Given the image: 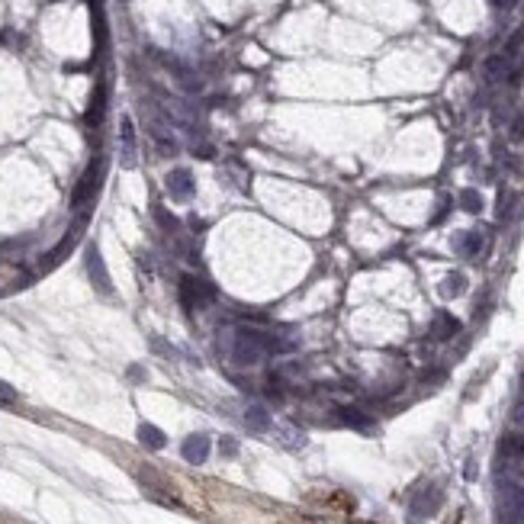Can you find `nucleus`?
I'll return each mask as SVG.
<instances>
[{"mask_svg": "<svg viewBox=\"0 0 524 524\" xmlns=\"http://www.w3.org/2000/svg\"><path fill=\"white\" fill-rule=\"evenodd\" d=\"M212 303V286L210 284H203L199 277H184L180 280V305L187 309V312H193V309H203V305H210Z\"/></svg>", "mask_w": 524, "mask_h": 524, "instance_id": "f257e3e1", "label": "nucleus"}, {"mask_svg": "<svg viewBox=\"0 0 524 524\" xmlns=\"http://www.w3.org/2000/svg\"><path fill=\"white\" fill-rule=\"evenodd\" d=\"M100 177H103V161L97 158L94 164L87 168V174L81 180H77V187H74V197H71V203L74 206H84L87 199L97 193V184H100Z\"/></svg>", "mask_w": 524, "mask_h": 524, "instance_id": "f03ea898", "label": "nucleus"}, {"mask_svg": "<svg viewBox=\"0 0 524 524\" xmlns=\"http://www.w3.org/2000/svg\"><path fill=\"white\" fill-rule=\"evenodd\" d=\"M180 453H184L187 463H206V457H210V438L206 434H190V438H184Z\"/></svg>", "mask_w": 524, "mask_h": 524, "instance_id": "7ed1b4c3", "label": "nucleus"}, {"mask_svg": "<svg viewBox=\"0 0 524 524\" xmlns=\"http://www.w3.org/2000/svg\"><path fill=\"white\" fill-rule=\"evenodd\" d=\"M193 174H190L187 168H177V171H171L168 174V190H171V197H177V199H187L190 193H193Z\"/></svg>", "mask_w": 524, "mask_h": 524, "instance_id": "20e7f679", "label": "nucleus"}, {"mask_svg": "<svg viewBox=\"0 0 524 524\" xmlns=\"http://www.w3.org/2000/svg\"><path fill=\"white\" fill-rule=\"evenodd\" d=\"M438 502H440V492L434 489V486H428V489H421V492L412 499V514H421V518H428V514H434Z\"/></svg>", "mask_w": 524, "mask_h": 524, "instance_id": "39448f33", "label": "nucleus"}, {"mask_svg": "<svg viewBox=\"0 0 524 524\" xmlns=\"http://www.w3.org/2000/svg\"><path fill=\"white\" fill-rule=\"evenodd\" d=\"M508 58L505 55H492V58H486V64H482V74H486V81L489 84H495V81H505L508 77Z\"/></svg>", "mask_w": 524, "mask_h": 524, "instance_id": "423d86ee", "label": "nucleus"}, {"mask_svg": "<svg viewBox=\"0 0 524 524\" xmlns=\"http://www.w3.org/2000/svg\"><path fill=\"white\" fill-rule=\"evenodd\" d=\"M457 328H460V322H457L453 315L440 312L438 319H434V328H431V338H434V341H447V338H453V335H457Z\"/></svg>", "mask_w": 524, "mask_h": 524, "instance_id": "0eeeda50", "label": "nucleus"}, {"mask_svg": "<svg viewBox=\"0 0 524 524\" xmlns=\"http://www.w3.org/2000/svg\"><path fill=\"white\" fill-rule=\"evenodd\" d=\"M87 267H90V280H94L103 293H110V280H106L103 261H100V251H97V248H90V251H87Z\"/></svg>", "mask_w": 524, "mask_h": 524, "instance_id": "6e6552de", "label": "nucleus"}, {"mask_svg": "<svg viewBox=\"0 0 524 524\" xmlns=\"http://www.w3.org/2000/svg\"><path fill=\"white\" fill-rule=\"evenodd\" d=\"M123 164L126 168L136 164V129H132V119H123Z\"/></svg>", "mask_w": 524, "mask_h": 524, "instance_id": "1a4fd4ad", "label": "nucleus"}, {"mask_svg": "<svg viewBox=\"0 0 524 524\" xmlns=\"http://www.w3.org/2000/svg\"><path fill=\"white\" fill-rule=\"evenodd\" d=\"M138 440H142L145 447H151V451H161V447L168 444L164 431L155 428V425H142V428H138Z\"/></svg>", "mask_w": 524, "mask_h": 524, "instance_id": "9d476101", "label": "nucleus"}, {"mask_svg": "<svg viewBox=\"0 0 524 524\" xmlns=\"http://www.w3.org/2000/svg\"><path fill=\"white\" fill-rule=\"evenodd\" d=\"M245 421H248L251 428H258V431H267V428H271V415H267V409H264V406H248V412H245Z\"/></svg>", "mask_w": 524, "mask_h": 524, "instance_id": "9b49d317", "label": "nucleus"}, {"mask_svg": "<svg viewBox=\"0 0 524 524\" xmlns=\"http://www.w3.org/2000/svg\"><path fill=\"white\" fill-rule=\"evenodd\" d=\"M479 245H482L479 232H466V235L460 238V251L463 254H476V251H479Z\"/></svg>", "mask_w": 524, "mask_h": 524, "instance_id": "f8f14e48", "label": "nucleus"}, {"mask_svg": "<svg viewBox=\"0 0 524 524\" xmlns=\"http://www.w3.org/2000/svg\"><path fill=\"white\" fill-rule=\"evenodd\" d=\"M508 138H512L514 145H521L524 142V113H514L512 126H508Z\"/></svg>", "mask_w": 524, "mask_h": 524, "instance_id": "ddd939ff", "label": "nucleus"}, {"mask_svg": "<svg viewBox=\"0 0 524 524\" xmlns=\"http://www.w3.org/2000/svg\"><path fill=\"white\" fill-rule=\"evenodd\" d=\"M341 421L357 425V428H370V419H367V415H360L357 409H341Z\"/></svg>", "mask_w": 524, "mask_h": 524, "instance_id": "4468645a", "label": "nucleus"}, {"mask_svg": "<svg viewBox=\"0 0 524 524\" xmlns=\"http://www.w3.org/2000/svg\"><path fill=\"white\" fill-rule=\"evenodd\" d=\"M460 206H463V210H466V212H479V210H482V199H479V193H476V190H463Z\"/></svg>", "mask_w": 524, "mask_h": 524, "instance_id": "2eb2a0df", "label": "nucleus"}, {"mask_svg": "<svg viewBox=\"0 0 524 524\" xmlns=\"http://www.w3.org/2000/svg\"><path fill=\"white\" fill-rule=\"evenodd\" d=\"M521 49H524V29H518V32H512V39L505 45V58H514Z\"/></svg>", "mask_w": 524, "mask_h": 524, "instance_id": "dca6fc26", "label": "nucleus"}, {"mask_svg": "<svg viewBox=\"0 0 524 524\" xmlns=\"http://www.w3.org/2000/svg\"><path fill=\"white\" fill-rule=\"evenodd\" d=\"M460 290H463V277H460V273L447 277V284H444V293H460Z\"/></svg>", "mask_w": 524, "mask_h": 524, "instance_id": "f3484780", "label": "nucleus"}, {"mask_svg": "<svg viewBox=\"0 0 524 524\" xmlns=\"http://www.w3.org/2000/svg\"><path fill=\"white\" fill-rule=\"evenodd\" d=\"M219 447L225 451V457H235V453H238V440H235V438H222Z\"/></svg>", "mask_w": 524, "mask_h": 524, "instance_id": "a211bd4d", "label": "nucleus"}, {"mask_svg": "<svg viewBox=\"0 0 524 524\" xmlns=\"http://www.w3.org/2000/svg\"><path fill=\"white\" fill-rule=\"evenodd\" d=\"M16 399V389L7 386V383H0V402H13Z\"/></svg>", "mask_w": 524, "mask_h": 524, "instance_id": "6ab92c4d", "label": "nucleus"}]
</instances>
